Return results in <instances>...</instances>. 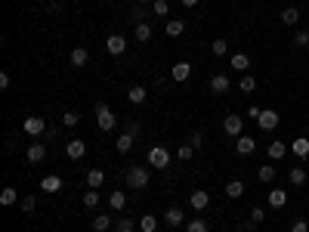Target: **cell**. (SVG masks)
I'll return each mask as SVG.
<instances>
[{
    "mask_svg": "<svg viewBox=\"0 0 309 232\" xmlns=\"http://www.w3.org/2000/svg\"><path fill=\"white\" fill-rule=\"evenodd\" d=\"M148 164L158 167V170H167V167H170V152H167L164 146H151V149H148Z\"/></svg>",
    "mask_w": 309,
    "mask_h": 232,
    "instance_id": "1",
    "label": "cell"
},
{
    "mask_svg": "<svg viewBox=\"0 0 309 232\" xmlns=\"http://www.w3.org/2000/svg\"><path fill=\"white\" fill-rule=\"evenodd\" d=\"M96 124H99V130H114V124H118L114 111H111L105 102H99V105H96Z\"/></svg>",
    "mask_w": 309,
    "mask_h": 232,
    "instance_id": "2",
    "label": "cell"
},
{
    "mask_svg": "<svg viewBox=\"0 0 309 232\" xmlns=\"http://www.w3.org/2000/svg\"><path fill=\"white\" fill-rule=\"evenodd\" d=\"M223 130L238 139L244 133V118H241V114H226V118H223Z\"/></svg>",
    "mask_w": 309,
    "mask_h": 232,
    "instance_id": "3",
    "label": "cell"
},
{
    "mask_svg": "<svg viewBox=\"0 0 309 232\" xmlns=\"http://www.w3.org/2000/svg\"><path fill=\"white\" fill-rule=\"evenodd\" d=\"M127 186L130 189H145L148 186V170L145 167H130L127 170Z\"/></svg>",
    "mask_w": 309,
    "mask_h": 232,
    "instance_id": "4",
    "label": "cell"
},
{
    "mask_svg": "<svg viewBox=\"0 0 309 232\" xmlns=\"http://www.w3.org/2000/svg\"><path fill=\"white\" fill-rule=\"evenodd\" d=\"M279 121H282V118H279V111H275V108H263V111H260V118H257L260 130H275Z\"/></svg>",
    "mask_w": 309,
    "mask_h": 232,
    "instance_id": "5",
    "label": "cell"
},
{
    "mask_svg": "<svg viewBox=\"0 0 309 232\" xmlns=\"http://www.w3.org/2000/svg\"><path fill=\"white\" fill-rule=\"evenodd\" d=\"M65 155H68L71 161H81L84 155H87V142L84 139H68L65 142Z\"/></svg>",
    "mask_w": 309,
    "mask_h": 232,
    "instance_id": "6",
    "label": "cell"
},
{
    "mask_svg": "<svg viewBox=\"0 0 309 232\" xmlns=\"http://www.w3.org/2000/svg\"><path fill=\"white\" fill-rule=\"evenodd\" d=\"M22 127H25V133H28V136H41V133L47 130V121H44V118H34V114H31V118H25V124H22Z\"/></svg>",
    "mask_w": 309,
    "mask_h": 232,
    "instance_id": "7",
    "label": "cell"
},
{
    "mask_svg": "<svg viewBox=\"0 0 309 232\" xmlns=\"http://www.w3.org/2000/svg\"><path fill=\"white\" fill-rule=\"evenodd\" d=\"M47 158V142H31L28 146V161L31 164H41Z\"/></svg>",
    "mask_w": 309,
    "mask_h": 232,
    "instance_id": "8",
    "label": "cell"
},
{
    "mask_svg": "<svg viewBox=\"0 0 309 232\" xmlns=\"http://www.w3.org/2000/svg\"><path fill=\"white\" fill-rule=\"evenodd\" d=\"M105 50H108L111 56H121V53L127 50V41H124V37H121V34H111V37H108V41H105Z\"/></svg>",
    "mask_w": 309,
    "mask_h": 232,
    "instance_id": "9",
    "label": "cell"
},
{
    "mask_svg": "<svg viewBox=\"0 0 309 232\" xmlns=\"http://www.w3.org/2000/svg\"><path fill=\"white\" fill-rule=\"evenodd\" d=\"M229 68H235V71L244 74V71L251 68V56H248V53H232V56H229Z\"/></svg>",
    "mask_w": 309,
    "mask_h": 232,
    "instance_id": "10",
    "label": "cell"
},
{
    "mask_svg": "<svg viewBox=\"0 0 309 232\" xmlns=\"http://www.w3.org/2000/svg\"><path fill=\"white\" fill-rule=\"evenodd\" d=\"M266 155H269V158H272V161H282L285 155H288V142H282V139H275V142H269Z\"/></svg>",
    "mask_w": 309,
    "mask_h": 232,
    "instance_id": "11",
    "label": "cell"
},
{
    "mask_svg": "<svg viewBox=\"0 0 309 232\" xmlns=\"http://www.w3.org/2000/svg\"><path fill=\"white\" fill-rule=\"evenodd\" d=\"M288 205V192L285 189H269V208H285Z\"/></svg>",
    "mask_w": 309,
    "mask_h": 232,
    "instance_id": "12",
    "label": "cell"
},
{
    "mask_svg": "<svg viewBox=\"0 0 309 232\" xmlns=\"http://www.w3.org/2000/svg\"><path fill=\"white\" fill-rule=\"evenodd\" d=\"M254 149H257V139H254V136H244V133H241V136L235 139V152H238V155H251Z\"/></svg>",
    "mask_w": 309,
    "mask_h": 232,
    "instance_id": "13",
    "label": "cell"
},
{
    "mask_svg": "<svg viewBox=\"0 0 309 232\" xmlns=\"http://www.w3.org/2000/svg\"><path fill=\"white\" fill-rule=\"evenodd\" d=\"M189 201H192V211H204V208L210 205V195L198 189V192H192V198H189Z\"/></svg>",
    "mask_w": 309,
    "mask_h": 232,
    "instance_id": "14",
    "label": "cell"
},
{
    "mask_svg": "<svg viewBox=\"0 0 309 232\" xmlns=\"http://www.w3.org/2000/svg\"><path fill=\"white\" fill-rule=\"evenodd\" d=\"M291 152L297 155V158H309V139H306V136H297V139L291 142Z\"/></svg>",
    "mask_w": 309,
    "mask_h": 232,
    "instance_id": "15",
    "label": "cell"
},
{
    "mask_svg": "<svg viewBox=\"0 0 309 232\" xmlns=\"http://www.w3.org/2000/svg\"><path fill=\"white\" fill-rule=\"evenodd\" d=\"M87 62H90V53H87L84 47H74V50H71V65H74V68H84Z\"/></svg>",
    "mask_w": 309,
    "mask_h": 232,
    "instance_id": "16",
    "label": "cell"
},
{
    "mask_svg": "<svg viewBox=\"0 0 309 232\" xmlns=\"http://www.w3.org/2000/svg\"><path fill=\"white\" fill-rule=\"evenodd\" d=\"M244 192H248V186H244L241 180H232V183H226V195H229V198H241Z\"/></svg>",
    "mask_w": 309,
    "mask_h": 232,
    "instance_id": "17",
    "label": "cell"
},
{
    "mask_svg": "<svg viewBox=\"0 0 309 232\" xmlns=\"http://www.w3.org/2000/svg\"><path fill=\"white\" fill-rule=\"evenodd\" d=\"M41 192H62V177H44L41 180Z\"/></svg>",
    "mask_w": 309,
    "mask_h": 232,
    "instance_id": "18",
    "label": "cell"
},
{
    "mask_svg": "<svg viewBox=\"0 0 309 232\" xmlns=\"http://www.w3.org/2000/svg\"><path fill=\"white\" fill-rule=\"evenodd\" d=\"M170 74H173V81H186V77L192 74V65H189V62H176V65L170 68Z\"/></svg>",
    "mask_w": 309,
    "mask_h": 232,
    "instance_id": "19",
    "label": "cell"
},
{
    "mask_svg": "<svg viewBox=\"0 0 309 232\" xmlns=\"http://www.w3.org/2000/svg\"><path fill=\"white\" fill-rule=\"evenodd\" d=\"M210 90H213V93H226V90H229V77H226V74H213V77H210Z\"/></svg>",
    "mask_w": 309,
    "mask_h": 232,
    "instance_id": "20",
    "label": "cell"
},
{
    "mask_svg": "<svg viewBox=\"0 0 309 232\" xmlns=\"http://www.w3.org/2000/svg\"><path fill=\"white\" fill-rule=\"evenodd\" d=\"M145 96H148V93H145V87H139V84L127 90V99H130L133 105H142V102H145Z\"/></svg>",
    "mask_w": 309,
    "mask_h": 232,
    "instance_id": "21",
    "label": "cell"
},
{
    "mask_svg": "<svg viewBox=\"0 0 309 232\" xmlns=\"http://www.w3.org/2000/svg\"><path fill=\"white\" fill-rule=\"evenodd\" d=\"M19 201V192L13 189V186H7L4 192H0V205H4V208H10V205H16Z\"/></svg>",
    "mask_w": 309,
    "mask_h": 232,
    "instance_id": "22",
    "label": "cell"
},
{
    "mask_svg": "<svg viewBox=\"0 0 309 232\" xmlns=\"http://www.w3.org/2000/svg\"><path fill=\"white\" fill-rule=\"evenodd\" d=\"M282 22H285L288 28H291V25H297V22H300V10H297V7H288V10H282Z\"/></svg>",
    "mask_w": 309,
    "mask_h": 232,
    "instance_id": "23",
    "label": "cell"
},
{
    "mask_svg": "<svg viewBox=\"0 0 309 232\" xmlns=\"http://www.w3.org/2000/svg\"><path fill=\"white\" fill-rule=\"evenodd\" d=\"M102 183H105V173H102L99 167H93V170L87 173V186H90V189H99Z\"/></svg>",
    "mask_w": 309,
    "mask_h": 232,
    "instance_id": "24",
    "label": "cell"
},
{
    "mask_svg": "<svg viewBox=\"0 0 309 232\" xmlns=\"http://www.w3.org/2000/svg\"><path fill=\"white\" fill-rule=\"evenodd\" d=\"M136 41H139V44L151 41V25H148V22H136Z\"/></svg>",
    "mask_w": 309,
    "mask_h": 232,
    "instance_id": "25",
    "label": "cell"
},
{
    "mask_svg": "<svg viewBox=\"0 0 309 232\" xmlns=\"http://www.w3.org/2000/svg\"><path fill=\"white\" fill-rule=\"evenodd\" d=\"M93 229H96V232H108V229H111V217H108V214L93 217Z\"/></svg>",
    "mask_w": 309,
    "mask_h": 232,
    "instance_id": "26",
    "label": "cell"
},
{
    "mask_svg": "<svg viewBox=\"0 0 309 232\" xmlns=\"http://www.w3.org/2000/svg\"><path fill=\"white\" fill-rule=\"evenodd\" d=\"M257 180H260V183H272V180H275V167H269V164L257 167Z\"/></svg>",
    "mask_w": 309,
    "mask_h": 232,
    "instance_id": "27",
    "label": "cell"
},
{
    "mask_svg": "<svg viewBox=\"0 0 309 232\" xmlns=\"http://www.w3.org/2000/svg\"><path fill=\"white\" fill-rule=\"evenodd\" d=\"M108 205H111L114 211H124V205H127V195H124V192H111V195H108Z\"/></svg>",
    "mask_w": 309,
    "mask_h": 232,
    "instance_id": "28",
    "label": "cell"
},
{
    "mask_svg": "<svg viewBox=\"0 0 309 232\" xmlns=\"http://www.w3.org/2000/svg\"><path fill=\"white\" fill-rule=\"evenodd\" d=\"M130 149H133V136H130V133H121V136H118V152L127 155Z\"/></svg>",
    "mask_w": 309,
    "mask_h": 232,
    "instance_id": "29",
    "label": "cell"
},
{
    "mask_svg": "<svg viewBox=\"0 0 309 232\" xmlns=\"http://www.w3.org/2000/svg\"><path fill=\"white\" fill-rule=\"evenodd\" d=\"M182 220H186V214H182L179 208H170V211H167V223H170V226H182Z\"/></svg>",
    "mask_w": 309,
    "mask_h": 232,
    "instance_id": "30",
    "label": "cell"
},
{
    "mask_svg": "<svg viewBox=\"0 0 309 232\" xmlns=\"http://www.w3.org/2000/svg\"><path fill=\"white\" fill-rule=\"evenodd\" d=\"M182 31H186V25H182L179 19H170V22H167V34H170V37H179Z\"/></svg>",
    "mask_w": 309,
    "mask_h": 232,
    "instance_id": "31",
    "label": "cell"
},
{
    "mask_svg": "<svg viewBox=\"0 0 309 232\" xmlns=\"http://www.w3.org/2000/svg\"><path fill=\"white\" fill-rule=\"evenodd\" d=\"M139 229H142V232H154V229H158V220H154V217H148V214H145V217L139 220Z\"/></svg>",
    "mask_w": 309,
    "mask_h": 232,
    "instance_id": "32",
    "label": "cell"
},
{
    "mask_svg": "<svg viewBox=\"0 0 309 232\" xmlns=\"http://www.w3.org/2000/svg\"><path fill=\"white\" fill-rule=\"evenodd\" d=\"M291 183L294 186H303L306 183V170L303 167H291Z\"/></svg>",
    "mask_w": 309,
    "mask_h": 232,
    "instance_id": "33",
    "label": "cell"
},
{
    "mask_svg": "<svg viewBox=\"0 0 309 232\" xmlns=\"http://www.w3.org/2000/svg\"><path fill=\"white\" fill-rule=\"evenodd\" d=\"M254 90H257V81L251 74H241V93H254Z\"/></svg>",
    "mask_w": 309,
    "mask_h": 232,
    "instance_id": "34",
    "label": "cell"
},
{
    "mask_svg": "<svg viewBox=\"0 0 309 232\" xmlns=\"http://www.w3.org/2000/svg\"><path fill=\"white\" fill-rule=\"evenodd\" d=\"M186 232H207V223L204 220H189L186 223Z\"/></svg>",
    "mask_w": 309,
    "mask_h": 232,
    "instance_id": "35",
    "label": "cell"
},
{
    "mask_svg": "<svg viewBox=\"0 0 309 232\" xmlns=\"http://www.w3.org/2000/svg\"><path fill=\"white\" fill-rule=\"evenodd\" d=\"M77 121H81V114H77V111H65L62 114V124L65 127H77Z\"/></svg>",
    "mask_w": 309,
    "mask_h": 232,
    "instance_id": "36",
    "label": "cell"
},
{
    "mask_svg": "<svg viewBox=\"0 0 309 232\" xmlns=\"http://www.w3.org/2000/svg\"><path fill=\"white\" fill-rule=\"evenodd\" d=\"M210 53H213V56H226V53H229V44H226V41H213V44H210Z\"/></svg>",
    "mask_w": 309,
    "mask_h": 232,
    "instance_id": "37",
    "label": "cell"
},
{
    "mask_svg": "<svg viewBox=\"0 0 309 232\" xmlns=\"http://www.w3.org/2000/svg\"><path fill=\"white\" fill-rule=\"evenodd\" d=\"M84 205H87V208H96V205H99V192H96V189L84 192Z\"/></svg>",
    "mask_w": 309,
    "mask_h": 232,
    "instance_id": "38",
    "label": "cell"
},
{
    "mask_svg": "<svg viewBox=\"0 0 309 232\" xmlns=\"http://www.w3.org/2000/svg\"><path fill=\"white\" fill-rule=\"evenodd\" d=\"M167 7H170V0H154V4H151L154 16H167Z\"/></svg>",
    "mask_w": 309,
    "mask_h": 232,
    "instance_id": "39",
    "label": "cell"
},
{
    "mask_svg": "<svg viewBox=\"0 0 309 232\" xmlns=\"http://www.w3.org/2000/svg\"><path fill=\"white\" fill-rule=\"evenodd\" d=\"M136 226H133V220H127V217H121L118 220V226H114V232H133Z\"/></svg>",
    "mask_w": 309,
    "mask_h": 232,
    "instance_id": "40",
    "label": "cell"
},
{
    "mask_svg": "<svg viewBox=\"0 0 309 232\" xmlns=\"http://www.w3.org/2000/svg\"><path fill=\"white\" fill-rule=\"evenodd\" d=\"M192 152H195V146H192V142H186V146H179V152H176V155H179L182 161H189V158H192Z\"/></svg>",
    "mask_w": 309,
    "mask_h": 232,
    "instance_id": "41",
    "label": "cell"
},
{
    "mask_svg": "<svg viewBox=\"0 0 309 232\" xmlns=\"http://www.w3.org/2000/svg\"><path fill=\"white\" fill-rule=\"evenodd\" d=\"M294 44H297V47H309V28H306V31H297Z\"/></svg>",
    "mask_w": 309,
    "mask_h": 232,
    "instance_id": "42",
    "label": "cell"
},
{
    "mask_svg": "<svg viewBox=\"0 0 309 232\" xmlns=\"http://www.w3.org/2000/svg\"><path fill=\"white\" fill-rule=\"evenodd\" d=\"M34 208H37V198H34V195H25V198H22V211H28V214H31Z\"/></svg>",
    "mask_w": 309,
    "mask_h": 232,
    "instance_id": "43",
    "label": "cell"
},
{
    "mask_svg": "<svg viewBox=\"0 0 309 232\" xmlns=\"http://www.w3.org/2000/svg\"><path fill=\"white\" fill-rule=\"evenodd\" d=\"M139 130H142V127H139V121H127V124H124V133H130V136H136Z\"/></svg>",
    "mask_w": 309,
    "mask_h": 232,
    "instance_id": "44",
    "label": "cell"
},
{
    "mask_svg": "<svg viewBox=\"0 0 309 232\" xmlns=\"http://www.w3.org/2000/svg\"><path fill=\"white\" fill-rule=\"evenodd\" d=\"M263 220H266V211L263 208H254L251 211V223H263Z\"/></svg>",
    "mask_w": 309,
    "mask_h": 232,
    "instance_id": "45",
    "label": "cell"
},
{
    "mask_svg": "<svg viewBox=\"0 0 309 232\" xmlns=\"http://www.w3.org/2000/svg\"><path fill=\"white\" fill-rule=\"evenodd\" d=\"M291 232H309V223L306 220H294L291 223Z\"/></svg>",
    "mask_w": 309,
    "mask_h": 232,
    "instance_id": "46",
    "label": "cell"
},
{
    "mask_svg": "<svg viewBox=\"0 0 309 232\" xmlns=\"http://www.w3.org/2000/svg\"><path fill=\"white\" fill-rule=\"evenodd\" d=\"M189 142H192V146H195V149H198V146L204 142V133H201V130H192V136H189Z\"/></svg>",
    "mask_w": 309,
    "mask_h": 232,
    "instance_id": "47",
    "label": "cell"
},
{
    "mask_svg": "<svg viewBox=\"0 0 309 232\" xmlns=\"http://www.w3.org/2000/svg\"><path fill=\"white\" fill-rule=\"evenodd\" d=\"M7 87H10V74L0 71V90H7Z\"/></svg>",
    "mask_w": 309,
    "mask_h": 232,
    "instance_id": "48",
    "label": "cell"
},
{
    "mask_svg": "<svg viewBox=\"0 0 309 232\" xmlns=\"http://www.w3.org/2000/svg\"><path fill=\"white\" fill-rule=\"evenodd\" d=\"M260 111H263V108H257V105H251V108H248V118H260Z\"/></svg>",
    "mask_w": 309,
    "mask_h": 232,
    "instance_id": "49",
    "label": "cell"
},
{
    "mask_svg": "<svg viewBox=\"0 0 309 232\" xmlns=\"http://www.w3.org/2000/svg\"><path fill=\"white\" fill-rule=\"evenodd\" d=\"M195 4H201V0H182V7H189V10L195 7Z\"/></svg>",
    "mask_w": 309,
    "mask_h": 232,
    "instance_id": "50",
    "label": "cell"
},
{
    "mask_svg": "<svg viewBox=\"0 0 309 232\" xmlns=\"http://www.w3.org/2000/svg\"><path fill=\"white\" fill-rule=\"evenodd\" d=\"M136 4H148V0H136Z\"/></svg>",
    "mask_w": 309,
    "mask_h": 232,
    "instance_id": "51",
    "label": "cell"
}]
</instances>
